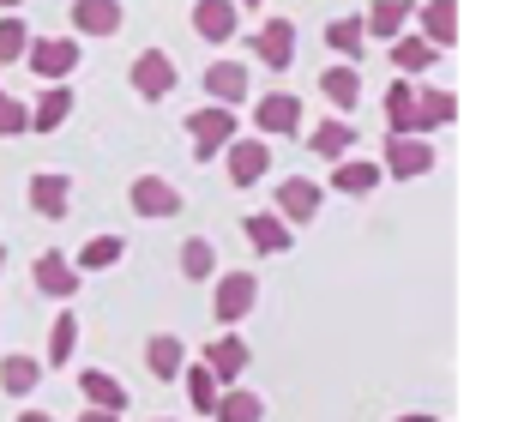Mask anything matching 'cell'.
Returning a JSON list of instances; mask_svg holds the SVG:
<instances>
[{"mask_svg": "<svg viewBox=\"0 0 512 422\" xmlns=\"http://www.w3.org/2000/svg\"><path fill=\"white\" fill-rule=\"evenodd\" d=\"M79 37H31V49H25V67L37 73V79H49V85H67L73 73H79Z\"/></svg>", "mask_w": 512, "mask_h": 422, "instance_id": "6da1fadb", "label": "cell"}, {"mask_svg": "<svg viewBox=\"0 0 512 422\" xmlns=\"http://www.w3.org/2000/svg\"><path fill=\"white\" fill-rule=\"evenodd\" d=\"M187 139H193V157H199V163L223 157V145L235 139V109H217V103L193 109V115H187Z\"/></svg>", "mask_w": 512, "mask_h": 422, "instance_id": "7a4b0ae2", "label": "cell"}, {"mask_svg": "<svg viewBox=\"0 0 512 422\" xmlns=\"http://www.w3.org/2000/svg\"><path fill=\"white\" fill-rule=\"evenodd\" d=\"M175 85H181V67H175V55H169V49H145V55L133 61V91H139L145 103L175 97Z\"/></svg>", "mask_w": 512, "mask_h": 422, "instance_id": "3957f363", "label": "cell"}, {"mask_svg": "<svg viewBox=\"0 0 512 422\" xmlns=\"http://www.w3.org/2000/svg\"><path fill=\"white\" fill-rule=\"evenodd\" d=\"M253 302H260V278L253 272H223L217 296H211V314H217V326H235V320L253 314Z\"/></svg>", "mask_w": 512, "mask_h": 422, "instance_id": "277c9868", "label": "cell"}, {"mask_svg": "<svg viewBox=\"0 0 512 422\" xmlns=\"http://www.w3.org/2000/svg\"><path fill=\"white\" fill-rule=\"evenodd\" d=\"M434 163H440V151L428 139H386V151H380V175H392V181H416Z\"/></svg>", "mask_w": 512, "mask_h": 422, "instance_id": "5b68a950", "label": "cell"}, {"mask_svg": "<svg viewBox=\"0 0 512 422\" xmlns=\"http://www.w3.org/2000/svg\"><path fill=\"white\" fill-rule=\"evenodd\" d=\"M253 127H260V139H296L302 133V97L290 91H272L253 103Z\"/></svg>", "mask_w": 512, "mask_h": 422, "instance_id": "8992f818", "label": "cell"}, {"mask_svg": "<svg viewBox=\"0 0 512 422\" xmlns=\"http://www.w3.org/2000/svg\"><path fill=\"white\" fill-rule=\"evenodd\" d=\"M127 205L139 211V218L157 224V218H181V205H187V199L175 193V181H163V175H139V181L127 187Z\"/></svg>", "mask_w": 512, "mask_h": 422, "instance_id": "52a82bcc", "label": "cell"}, {"mask_svg": "<svg viewBox=\"0 0 512 422\" xmlns=\"http://www.w3.org/2000/svg\"><path fill=\"white\" fill-rule=\"evenodd\" d=\"M386 127H392V139H428L434 133L428 115H422V103H416V85L410 79H398L386 91Z\"/></svg>", "mask_w": 512, "mask_h": 422, "instance_id": "ba28073f", "label": "cell"}, {"mask_svg": "<svg viewBox=\"0 0 512 422\" xmlns=\"http://www.w3.org/2000/svg\"><path fill=\"white\" fill-rule=\"evenodd\" d=\"M31 284H37V296H55V302H73V296H79V272H73V260H67L61 248L37 254V266H31Z\"/></svg>", "mask_w": 512, "mask_h": 422, "instance_id": "9c48e42d", "label": "cell"}, {"mask_svg": "<svg viewBox=\"0 0 512 422\" xmlns=\"http://www.w3.org/2000/svg\"><path fill=\"white\" fill-rule=\"evenodd\" d=\"M223 163H229V181L235 187H253V181L272 169V145L266 139H229L223 145Z\"/></svg>", "mask_w": 512, "mask_h": 422, "instance_id": "30bf717a", "label": "cell"}, {"mask_svg": "<svg viewBox=\"0 0 512 422\" xmlns=\"http://www.w3.org/2000/svg\"><path fill=\"white\" fill-rule=\"evenodd\" d=\"M278 218L296 230V224H314L320 218V181H308V175H290V181H278Z\"/></svg>", "mask_w": 512, "mask_h": 422, "instance_id": "8fae6325", "label": "cell"}, {"mask_svg": "<svg viewBox=\"0 0 512 422\" xmlns=\"http://www.w3.org/2000/svg\"><path fill=\"white\" fill-rule=\"evenodd\" d=\"M79 392H85V410H109V416H127L133 404V392L109 368H79Z\"/></svg>", "mask_w": 512, "mask_h": 422, "instance_id": "7c38bea8", "label": "cell"}, {"mask_svg": "<svg viewBox=\"0 0 512 422\" xmlns=\"http://www.w3.org/2000/svg\"><path fill=\"white\" fill-rule=\"evenodd\" d=\"M235 25H241V7H235V0H193V31H199L211 49H223V43L235 37Z\"/></svg>", "mask_w": 512, "mask_h": 422, "instance_id": "4fadbf2b", "label": "cell"}, {"mask_svg": "<svg viewBox=\"0 0 512 422\" xmlns=\"http://www.w3.org/2000/svg\"><path fill=\"white\" fill-rule=\"evenodd\" d=\"M241 236L253 242V254H290V248H296V236H290V224L278 218V211H247V218H241Z\"/></svg>", "mask_w": 512, "mask_h": 422, "instance_id": "5bb4252c", "label": "cell"}, {"mask_svg": "<svg viewBox=\"0 0 512 422\" xmlns=\"http://www.w3.org/2000/svg\"><path fill=\"white\" fill-rule=\"evenodd\" d=\"M247 362H253V350H247L241 338H229V332H223L217 344H205V362H199V368H205L217 386H235V380L247 374Z\"/></svg>", "mask_w": 512, "mask_h": 422, "instance_id": "9a60e30c", "label": "cell"}, {"mask_svg": "<svg viewBox=\"0 0 512 422\" xmlns=\"http://www.w3.org/2000/svg\"><path fill=\"white\" fill-rule=\"evenodd\" d=\"M253 55H260L272 73L296 67V25H290V19H266V25H260V37H253Z\"/></svg>", "mask_w": 512, "mask_h": 422, "instance_id": "2e32d148", "label": "cell"}, {"mask_svg": "<svg viewBox=\"0 0 512 422\" xmlns=\"http://www.w3.org/2000/svg\"><path fill=\"white\" fill-rule=\"evenodd\" d=\"M25 199H31L37 218L55 224V218H67V205H73V175H55V169L49 175H31V193Z\"/></svg>", "mask_w": 512, "mask_h": 422, "instance_id": "e0dca14e", "label": "cell"}, {"mask_svg": "<svg viewBox=\"0 0 512 422\" xmlns=\"http://www.w3.org/2000/svg\"><path fill=\"white\" fill-rule=\"evenodd\" d=\"M127 19L121 0H73V31L79 37H115Z\"/></svg>", "mask_w": 512, "mask_h": 422, "instance_id": "ac0fdd59", "label": "cell"}, {"mask_svg": "<svg viewBox=\"0 0 512 422\" xmlns=\"http://www.w3.org/2000/svg\"><path fill=\"white\" fill-rule=\"evenodd\" d=\"M380 181H386V175H380L374 157H338V163H332V187L350 193V199H374Z\"/></svg>", "mask_w": 512, "mask_h": 422, "instance_id": "d6986e66", "label": "cell"}, {"mask_svg": "<svg viewBox=\"0 0 512 422\" xmlns=\"http://www.w3.org/2000/svg\"><path fill=\"white\" fill-rule=\"evenodd\" d=\"M416 19H422V43H434V49H452L458 43V0H422L416 7Z\"/></svg>", "mask_w": 512, "mask_h": 422, "instance_id": "ffe728a7", "label": "cell"}, {"mask_svg": "<svg viewBox=\"0 0 512 422\" xmlns=\"http://www.w3.org/2000/svg\"><path fill=\"white\" fill-rule=\"evenodd\" d=\"M205 97H211L217 109H235V103L247 97V67H241V61H211V67H205Z\"/></svg>", "mask_w": 512, "mask_h": 422, "instance_id": "44dd1931", "label": "cell"}, {"mask_svg": "<svg viewBox=\"0 0 512 422\" xmlns=\"http://www.w3.org/2000/svg\"><path fill=\"white\" fill-rule=\"evenodd\" d=\"M410 0H374V7L362 13V37H374V43H392V37H404V25H410Z\"/></svg>", "mask_w": 512, "mask_h": 422, "instance_id": "7402d4cb", "label": "cell"}, {"mask_svg": "<svg viewBox=\"0 0 512 422\" xmlns=\"http://www.w3.org/2000/svg\"><path fill=\"white\" fill-rule=\"evenodd\" d=\"M145 368H151L157 380H181V368H187V344H181L175 332L145 338Z\"/></svg>", "mask_w": 512, "mask_h": 422, "instance_id": "603a6c76", "label": "cell"}, {"mask_svg": "<svg viewBox=\"0 0 512 422\" xmlns=\"http://www.w3.org/2000/svg\"><path fill=\"white\" fill-rule=\"evenodd\" d=\"M434 61H440V49H434V43H422L416 31H404V37H392V67H398V79H410V73L422 79V73H428Z\"/></svg>", "mask_w": 512, "mask_h": 422, "instance_id": "cb8c5ba5", "label": "cell"}, {"mask_svg": "<svg viewBox=\"0 0 512 422\" xmlns=\"http://www.w3.org/2000/svg\"><path fill=\"white\" fill-rule=\"evenodd\" d=\"M31 109V133H55V127H67V115H73V91L67 85H49L37 103H25Z\"/></svg>", "mask_w": 512, "mask_h": 422, "instance_id": "d4e9b609", "label": "cell"}, {"mask_svg": "<svg viewBox=\"0 0 512 422\" xmlns=\"http://www.w3.org/2000/svg\"><path fill=\"white\" fill-rule=\"evenodd\" d=\"M350 145H356V127L350 121H320V127H308V151H320L326 163H338V157H350Z\"/></svg>", "mask_w": 512, "mask_h": 422, "instance_id": "484cf974", "label": "cell"}, {"mask_svg": "<svg viewBox=\"0 0 512 422\" xmlns=\"http://www.w3.org/2000/svg\"><path fill=\"white\" fill-rule=\"evenodd\" d=\"M211 416L217 422H260L266 416V398L260 392H241V386H223L217 404H211Z\"/></svg>", "mask_w": 512, "mask_h": 422, "instance_id": "4316f807", "label": "cell"}, {"mask_svg": "<svg viewBox=\"0 0 512 422\" xmlns=\"http://www.w3.org/2000/svg\"><path fill=\"white\" fill-rule=\"evenodd\" d=\"M73 344H79V314L61 308L55 326H49V350H43V368H67L73 362Z\"/></svg>", "mask_w": 512, "mask_h": 422, "instance_id": "83f0119b", "label": "cell"}, {"mask_svg": "<svg viewBox=\"0 0 512 422\" xmlns=\"http://www.w3.org/2000/svg\"><path fill=\"white\" fill-rule=\"evenodd\" d=\"M37 386H43V362L37 356H7V362H0V392L31 398Z\"/></svg>", "mask_w": 512, "mask_h": 422, "instance_id": "f1b7e54d", "label": "cell"}, {"mask_svg": "<svg viewBox=\"0 0 512 422\" xmlns=\"http://www.w3.org/2000/svg\"><path fill=\"white\" fill-rule=\"evenodd\" d=\"M121 254H127V242H121V236H91V242L79 248L73 272H79V278H85V272H109V266H121Z\"/></svg>", "mask_w": 512, "mask_h": 422, "instance_id": "f546056e", "label": "cell"}, {"mask_svg": "<svg viewBox=\"0 0 512 422\" xmlns=\"http://www.w3.org/2000/svg\"><path fill=\"white\" fill-rule=\"evenodd\" d=\"M181 278H187V284L217 278V248H211L205 236H187V242H181Z\"/></svg>", "mask_w": 512, "mask_h": 422, "instance_id": "4dcf8cb0", "label": "cell"}, {"mask_svg": "<svg viewBox=\"0 0 512 422\" xmlns=\"http://www.w3.org/2000/svg\"><path fill=\"white\" fill-rule=\"evenodd\" d=\"M320 97H326V103H338V109H350V103L362 97L356 67H344V61H338V67H326V73H320Z\"/></svg>", "mask_w": 512, "mask_h": 422, "instance_id": "1f68e13d", "label": "cell"}, {"mask_svg": "<svg viewBox=\"0 0 512 422\" xmlns=\"http://www.w3.org/2000/svg\"><path fill=\"white\" fill-rule=\"evenodd\" d=\"M326 43H332V49L344 55V67H350V61L368 49V37H362V19H332V25H326Z\"/></svg>", "mask_w": 512, "mask_h": 422, "instance_id": "d6a6232c", "label": "cell"}, {"mask_svg": "<svg viewBox=\"0 0 512 422\" xmlns=\"http://www.w3.org/2000/svg\"><path fill=\"white\" fill-rule=\"evenodd\" d=\"M416 103H422L428 127H452V121H458V97H452V91H440V85H422V91H416Z\"/></svg>", "mask_w": 512, "mask_h": 422, "instance_id": "836d02e7", "label": "cell"}, {"mask_svg": "<svg viewBox=\"0 0 512 422\" xmlns=\"http://www.w3.org/2000/svg\"><path fill=\"white\" fill-rule=\"evenodd\" d=\"M181 386H187V404H193L199 416H211V404H217V392H223V386H217L205 368H181Z\"/></svg>", "mask_w": 512, "mask_h": 422, "instance_id": "e575fe53", "label": "cell"}, {"mask_svg": "<svg viewBox=\"0 0 512 422\" xmlns=\"http://www.w3.org/2000/svg\"><path fill=\"white\" fill-rule=\"evenodd\" d=\"M25 49H31L25 19L19 13H0V61H25Z\"/></svg>", "mask_w": 512, "mask_h": 422, "instance_id": "d590c367", "label": "cell"}, {"mask_svg": "<svg viewBox=\"0 0 512 422\" xmlns=\"http://www.w3.org/2000/svg\"><path fill=\"white\" fill-rule=\"evenodd\" d=\"M19 133H31V109L13 91H0V139H19Z\"/></svg>", "mask_w": 512, "mask_h": 422, "instance_id": "8d00e7d4", "label": "cell"}, {"mask_svg": "<svg viewBox=\"0 0 512 422\" xmlns=\"http://www.w3.org/2000/svg\"><path fill=\"white\" fill-rule=\"evenodd\" d=\"M79 422H121V416H109V410H79Z\"/></svg>", "mask_w": 512, "mask_h": 422, "instance_id": "74e56055", "label": "cell"}, {"mask_svg": "<svg viewBox=\"0 0 512 422\" xmlns=\"http://www.w3.org/2000/svg\"><path fill=\"white\" fill-rule=\"evenodd\" d=\"M19 422H55L49 410H19Z\"/></svg>", "mask_w": 512, "mask_h": 422, "instance_id": "f35d334b", "label": "cell"}, {"mask_svg": "<svg viewBox=\"0 0 512 422\" xmlns=\"http://www.w3.org/2000/svg\"><path fill=\"white\" fill-rule=\"evenodd\" d=\"M398 422H440V416H428V410H410V416H398Z\"/></svg>", "mask_w": 512, "mask_h": 422, "instance_id": "ab89813d", "label": "cell"}, {"mask_svg": "<svg viewBox=\"0 0 512 422\" xmlns=\"http://www.w3.org/2000/svg\"><path fill=\"white\" fill-rule=\"evenodd\" d=\"M235 7H266V0H235Z\"/></svg>", "mask_w": 512, "mask_h": 422, "instance_id": "60d3db41", "label": "cell"}, {"mask_svg": "<svg viewBox=\"0 0 512 422\" xmlns=\"http://www.w3.org/2000/svg\"><path fill=\"white\" fill-rule=\"evenodd\" d=\"M0 7H25V0H0Z\"/></svg>", "mask_w": 512, "mask_h": 422, "instance_id": "b9f144b4", "label": "cell"}, {"mask_svg": "<svg viewBox=\"0 0 512 422\" xmlns=\"http://www.w3.org/2000/svg\"><path fill=\"white\" fill-rule=\"evenodd\" d=\"M0 272H7V248H0Z\"/></svg>", "mask_w": 512, "mask_h": 422, "instance_id": "7bdbcfd3", "label": "cell"}, {"mask_svg": "<svg viewBox=\"0 0 512 422\" xmlns=\"http://www.w3.org/2000/svg\"><path fill=\"white\" fill-rule=\"evenodd\" d=\"M157 422H169V416H157Z\"/></svg>", "mask_w": 512, "mask_h": 422, "instance_id": "ee69618b", "label": "cell"}]
</instances>
